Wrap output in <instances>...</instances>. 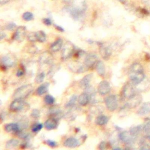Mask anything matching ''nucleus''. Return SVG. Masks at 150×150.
<instances>
[{"mask_svg":"<svg viewBox=\"0 0 150 150\" xmlns=\"http://www.w3.org/2000/svg\"><path fill=\"white\" fill-rule=\"evenodd\" d=\"M87 9L86 0H73L70 6L67 7V11L72 18L79 20L84 14Z\"/></svg>","mask_w":150,"mask_h":150,"instance_id":"f257e3e1","label":"nucleus"},{"mask_svg":"<svg viewBox=\"0 0 150 150\" xmlns=\"http://www.w3.org/2000/svg\"><path fill=\"white\" fill-rule=\"evenodd\" d=\"M145 77L142 66L138 63H133L129 69V78L132 84L137 86L143 81Z\"/></svg>","mask_w":150,"mask_h":150,"instance_id":"f03ea898","label":"nucleus"},{"mask_svg":"<svg viewBox=\"0 0 150 150\" xmlns=\"http://www.w3.org/2000/svg\"><path fill=\"white\" fill-rule=\"evenodd\" d=\"M33 87L31 84H25L18 87L13 93L14 99H23L28 97L33 91Z\"/></svg>","mask_w":150,"mask_h":150,"instance_id":"7ed1b4c3","label":"nucleus"},{"mask_svg":"<svg viewBox=\"0 0 150 150\" xmlns=\"http://www.w3.org/2000/svg\"><path fill=\"white\" fill-rule=\"evenodd\" d=\"M9 109L13 112H19L23 111L25 109H29L28 104L25 102L23 99L15 98L11 103L9 105Z\"/></svg>","mask_w":150,"mask_h":150,"instance_id":"20e7f679","label":"nucleus"},{"mask_svg":"<svg viewBox=\"0 0 150 150\" xmlns=\"http://www.w3.org/2000/svg\"><path fill=\"white\" fill-rule=\"evenodd\" d=\"M134 84L132 83H127L121 91V98L122 99H129L137 94Z\"/></svg>","mask_w":150,"mask_h":150,"instance_id":"39448f33","label":"nucleus"},{"mask_svg":"<svg viewBox=\"0 0 150 150\" xmlns=\"http://www.w3.org/2000/svg\"><path fill=\"white\" fill-rule=\"evenodd\" d=\"M118 138L128 146L132 145L137 139V138L133 137L129 131H121L118 134Z\"/></svg>","mask_w":150,"mask_h":150,"instance_id":"423d86ee","label":"nucleus"},{"mask_svg":"<svg viewBox=\"0 0 150 150\" xmlns=\"http://www.w3.org/2000/svg\"><path fill=\"white\" fill-rule=\"evenodd\" d=\"M105 104L107 108L110 111H115L118 107V98L116 95L112 94L105 98Z\"/></svg>","mask_w":150,"mask_h":150,"instance_id":"0eeeda50","label":"nucleus"},{"mask_svg":"<svg viewBox=\"0 0 150 150\" xmlns=\"http://www.w3.org/2000/svg\"><path fill=\"white\" fill-rule=\"evenodd\" d=\"M142 96L140 94H136L130 98L124 104L122 108H132L138 106L142 101Z\"/></svg>","mask_w":150,"mask_h":150,"instance_id":"6e6552de","label":"nucleus"},{"mask_svg":"<svg viewBox=\"0 0 150 150\" xmlns=\"http://www.w3.org/2000/svg\"><path fill=\"white\" fill-rule=\"evenodd\" d=\"M75 47H76L71 42H67L63 49L62 54V59L66 60L71 56L74 53Z\"/></svg>","mask_w":150,"mask_h":150,"instance_id":"1a4fd4ad","label":"nucleus"},{"mask_svg":"<svg viewBox=\"0 0 150 150\" xmlns=\"http://www.w3.org/2000/svg\"><path fill=\"white\" fill-rule=\"evenodd\" d=\"M98 61V57L94 53H89L86 55L84 58V64L88 68L90 69L96 65Z\"/></svg>","mask_w":150,"mask_h":150,"instance_id":"9d476101","label":"nucleus"},{"mask_svg":"<svg viewBox=\"0 0 150 150\" xmlns=\"http://www.w3.org/2000/svg\"><path fill=\"white\" fill-rule=\"evenodd\" d=\"M111 87L110 83L105 80L101 81L98 86V92L101 96H104L110 93Z\"/></svg>","mask_w":150,"mask_h":150,"instance_id":"9b49d317","label":"nucleus"},{"mask_svg":"<svg viewBox=\"0 0 150 150\" xmlns=\"http://www.w3.org/2000/svg\"><path fill=\"white\" fill-rule=\"evenodd\" d=\"M1 66L4 68L11 67L15 64V60L9 55H5L1 57Z\"/></svg>","mask_w":150,"mask_h":150,"instance_id":"f8f14e48","label":"nucleus"},{"mask_svg":"<svg viewBox=\"0 0 150 150\" xmlns=\"http://www.w3.org/2000/svg\"><path fill=\"white\" fill-rule=\"evenodd\" d=\"M26 35V28L23 26H21L18 27L14 35H13V39L18 42L22 41Z\"/></svg>","mask_w":150,"mask_h":150,"instance_id":"ddd939ff","label":"nucleus"},{"mask_svg":"<svg viewBox=\"0 0 150 150\" xmlns=\"http://www.w3.org/2000/svg\"><path fill=\"white\" fill-rule=\"evenodd\" d=\"M99 46H100V53L102 57L104 60H108L111 54V49L108 46H104L103 43H99Z\"/></svg>","mask_w":150,"mask_h":150,"instance_id":"4468645a","label":"nucleus"},{"mask_svg":"<svg viewBox=\"0 0 150 150\" xmlns=\"http://www.w3.org/2000/svg\"><path fill=\"white\" fill-rule=\"evenodd\" d=\"M139 149L142 150H150V135L144 136L139 141Z\"/></svg>","mask_w":150,"mask_h":150,"instance_id":"2eb2a0df","label":"nucleus"},{"mask_svg":"<svg viewBox=\"0 0 150 150\" xmlns=\"http://www.w3.org/2000/svg\"><path fill=\"white\" fill-rule=\"evenodd\" d=\"M4 129L7 132H18L19 131L21 130V128L18 123L11 122V123L6 124L4 127Z\"/></svg>","mask_w":150,"mask_h":150,"instance_id":"dca6fc26","label":"nucleus"},{"mask_svg":"<svg viewBox=\"0 0 150 150\" xmlns=\"http://www.w3.org/2000/svg\"><path fill=\"white\" fill-rule=\"evenodd\" d=\"M79 145V141L73 137L67 138L63 142V145L67 148H75Z\"/></svg>","mask_w":150,"mask_h":150,"instance_id":"f3484780","label":"nucleus"},{"mask_svg":"<svg viewBox=\"0 0 150 150\" xmlns=\"http://www.w3.org/2000/svg\"><path fill=\"white\" fill-rule=\"evenodd\" d=\"M91 99V98L90 94L86 91L84 93H82L78 98L79 103L82 106H85L87 105Z\"/></svg>","mask_w":150,"mask_h":150,"instance_id":"a211bd4d","label":"nucleus"},{"mask_svg":"<svg viewBox=\"0 0 150 150\" xmlns=\"http://www.w3.org/2000/svg\"><path fill=\"white\" fill-rule=\"evenodd\" d=\"M45 127L47 130H52L56 128L57 126V119L51 117L47 119L45 122Z\"/></svg>","mask_w":150,"mask_h":150,"instance_id":"6ab92c4d","label":"nucleus"},{"mask_svg":"<svg viewBox=\"0 0 150 150\" xmlns=\"http://www.w3.org/2000/svg\"><path fill=\"white\" fill-rule=\"evenodd\" d=\"M150 113V102L144 103L137 111L139 115H145Z\"/></svg>","mask_w":150,"mask_h":150,"instance_id":"aec40b11","label":"nucleus"},{"mask_svg":"<svg viewBox=\"0 0 150 150\" xmlns=\"http://www.w3.org/2000/svg\"><path fill=\"white\" fill-rule=\"evenodd\" d=\"M92 77H93V74L90 73V74H86L80 80V86L84 89L87 88L88 87L90 86V82L91 81Z\"/></svg>","mask_w":150,"mask_h":150,"instance_id":"412c9836","label":"nucleus"},{"mask_svg":"<svg viewBox=\"0 0 150 150\" xmlns=\"http://www.w3.org/2000/svg\"><path fill=\"white\" fill-rule=\"evenodd\" d=\"M95 66L97 73L101 77L104 76L105 73V68L104 63L101 60H98Z\"/></svg>","mask_w":150,"mask_h":150,"instance_id":"4be33fe9","label":"nucleus"},{"mask_svg":"<svg viewBox=\"0 0 150 150\" xmlns=\"http://www.w3.org/2000/svg\"><path fill=\"white\" fill-rule=\"evenodd\" d=\"M110 118L104 115H98L95 120V123L98 125H104L108 123Z\"/></svg>","mask_w":150,"mask_h":150,"instance_id":"5701e85b","label":"nucleus"},{"mask_svg":"<svg viewBox=\"0 0 150 150\" xmlns=\"http://www.w3.org/2000/svg\"><path fill=\"white\" fill-rule=\"evenodd\" d=\"M62 46L63 40L62 39H58L52 44L50 46V49L53 52H56L61 49Z\"/></svg>","mask_w":150,"mask_h":150,"instance_id":"b1692460","label":"nucleus"},{"mask_svg":"<svg viewBox=\"0 0 150 150\" xmlns=\"http://www.w3.org/2000/svg\"><path fill=\"white\" fill-rule=\"evenodd\" d=\"M49 86V83H45L40 86H39L36 90V93L39 96H42L45 93H46L47 90Z\"/></svg>","mask_w":150,"mask_h":150,"instance_id":"393cba45","label":"nucleus"},{"mask_svg":"<svg viewBox=\"0 0 150 150\" xmlns=\"http://www.w3.org/2000/svg\"><path fill=\"white\" fill-rule=\"evenodd\" d=\"M141 131L142 130V125H137L135 127H133L132 128H131L130 130L129 131L131 133V134L137 138V137H138V135H139V134L141 133Z\"/></svg>","mask_w":150,"mask_h":150,"instance_id":"a878e982","label":"nucleus"},{"mask_svg":"<svg viewBox=\"0 0 150 150\" xmlns=\"http://www.w3.org/2000/svg\"><path fill=\"white\" fill-rule=\"evenodd\" d=\"M35 37L36 41L42 43L44 42L46 39V35L45 33L42 30H39L35 32Z\"/></svg>","mask_w":150,"mask_h":150,"instance_id":"bb28decb","label":"nucleus"},{"mask_svg":"<svg viewBox=\"0 0 150 150\" xmlns=\"http://www.w3.org/2000/svg\"><path fill=\"white\" fill-rule=\"evenodd\" d=\"M49 112L51 115L55 117L54 118L56 119H57L58 117L60 118L63 115V112H62V111L59 108L56 107L55 106L51 107V108L49 110Z\"/></svg>","mask_w":150,"mask_h":150,"instance_id":"cd10ccee","label":"nucleus"},{"mask_svg":"<svg viewBox=\"0 0 150 150\" xmlns=\"http://www.w3.org/2000/svg\"><path fill=\"white\" fill-rule=\"evenodd\" d=\"M19 144V141L17 139H11L6 143V148L13 149L18 146Z\"/></svg>","mask_w":150,"mask_h":150,"instance_id":"c85d7f7f","label":"nucleus"},{"mask_svg":"<svg viewBox=\"0 0 150 150\" xmlns=\"http://www.w3.org/2000/svg\"><path fill=\"white\" fill-rule=\"evenodd\" d=\"M77 99H78V97H77V95L74 94V95L71 96V97L70 98V99L68 101V102L66 104L65 107L66 108H73L75 105L76 103Z\"/></svg>","mask_w":150,"mask_h":150,"instance_id":"c756f323","label":"nucleus"},{"mask_svg":"<svg viewBox=\"0 0 150 150\" xmlns=\"http://www.w3.org/2000/svg\"><path fill=\"white\" fill-rule=\"evenodd\" d=\"M142 130L147 134H150V118L147 117L145 119L144 123L142 125Z\"/></svg>","mask_w":150,"mask_h":150,"instance_id":"7c9ffc66","label":"nucleus"},{"mask_svg":"<svg viewBox=\"0 0 150 150\" xmlns=\"http://www.w3.org/2000/svg\"><path fill=\"white\" fill-rule=\"evenodd\" d=\"M44 101L47 105H52L54 103L55 99L52 96L47 94L44 97Z\"/></svg>","mask_w":150,"mask_h":150,"instance_id":"2f4dec72","label":"nucleus"},{"mask_svg":"<svg viewBox=\"0 0 150 150\" xmlns=\"http://www.w3.org/2000/svg\"><path fill=\"white\" fill-rule=\"evenodd\" d=\"M43 124L40 122H36L34 124L32 127V131L33 132H38L43 128Z\"/></svg>","mask_w":150,"mask_h":150,"instance_id":"473e14b6","label":"nucleus"},{"mask_svg":"<svg viewBox=\"0 0 150 150\" xmlns=\"http://www.w3.org/2000/svg\"><path fill=\"white\" fill-rule=\"evenodd\" d=\"M22 18L26 21H30L33 19V15L30 12H26L23 14Z\"/></svg>","mask_w":150,"mask_h":150,"instance_id":"72a5a7b5","label":"nucleus"},{"mask_svg":"<svg viewBox=\"0 0 150 150\" xmlns=\"http://www.w3.org/2000/svg\"><path fill=\"white\" fill-rule=\"evenodd\" d=\"M45 77V74L44 72H42L39 73L35 78V82L36 83H41L43 81Z\"/></svg>","mask_w":150,"mask_h":150,"instance_id":"f704fd0d","label":"nucleus"},{"mask_svg":"<svg viewBox=\"0 0 150 150\" xmlns=\"http://www.w3.org/2000/svg\"><path fill=\"white\" fill-rule=\"evenodd\" d=\"M17 133H18V137H19L20 138H22V139H28V138L30 137L29 134L28 133V132H25V131H22V130H21V131H19L18 132H17Z\"/></svg>","mask_w":150,"mask_h":150,"instance_id":"c9c22d12","label":"nucleus"},{"mask_svg":"<svg viewBox=\"0 0 150 150\" xmlns=\"http://www.w3.org/2000/svg\"><path fill=\"white\" fill-rule=\"evenodd\" d=\"M40 111L38 109H33L32 111V112L30 114V116L33 118H35V119H37V118H39L40 117Z\"/></svg>","mask_w":150,"mask_h":150,"instance_id":"e433bc0d","label":"nucleus"},{"mask_svg":"<svg viewBox=\"0 0 150 150\" xmlns=\"http://www.w3.org/2000/svg\"><path fill=\"white\" fill-rule=\"evenodd\" d=\"M46 144L50 147L52 148H54L56 146H57V143L53 141V140H51V139H47L46 140Z\"/></svg>","mask_w":150,"mask_h":150,"instance_id":"4c0bfd02","label":"nucleus"},{"mask_svg":"<svg viewBox=\"0 0 150 150\" xmlns=\"http://www.w3.org/2000/svg\"><path fill=\"white\" fill-rule=\"evenodd\" d=\"M16 27V24L13 22L9 23L6 25V29L8 30H13Z\"/></svg>","mask_w":150,"mask_h":150,"instance_id":"58836bf2","label":"nucleus"},{"mask_svg":"<svg viewBox=\"0 0 150 150\" xmlns=\"http://www.w3.org/2000/svg\"><path fill=\"white\" fill-rule=\"evenodd\" d=\"M107 144L105 141H101L98 145V148L101 150L105 149H107Z\"/></svg>","mask_w":150,"mask_h":150,"instance_id":"ea45409f","label":"nucleus"},{"mask_svg":"<svg viewBox=\"0 0 150 150\" xmlns=\"http://www.w3.org/2000/svg\"><path fill=\"white\" fill-rule=\"evenodd\" d=\"M24 74V70L22 69H19L17 71H16V75L17 77H22V76H23Z\"/></svg>","mask_w":150,"mask_h":150,"instance_id":"a19ab883","label":"nucleus"},{"mask_svg":"<svg viewBox=\"0 0 150 150\" xmlns=\"http://www.w3.org/2000/svg\"><path fill=\"white\" fill-rule=\"evenodd\" d=\"M43 22L45 23V25H46L47 26L51 25L52 23V22L51 19H49V18H44L43 20Z\"/></svg>","mask_w":150,"mask_h":150,"instance_id":"79ce46f5","label":"nucleus"},{"mask_svg":"<svg viewBox=\"0 0 150 150\" xmlns=\"http://www.w3.org/2000/svg\"><path fill=\"white\" fill-rule=\"evenodd\" d=\"M54 26H55V28H56V29H57L59 31H60V32H63L64 31V29H63L62 27L60 26H58V25H54Z\"/></svg>","mask_w":150,"mask_h":150,"instance_id":"37998d69","label":"nucleus"},{"mask_svg":"<svg viewBox=\"0 0 150 150\" xmlns=\"http://www.w3.org/2000/svg\"><path fill=\"white\" fill-rule=\"evenodd\" d=\"M9 1V0H0V3H1V5H4Z\"/></svg>","mask_w":150,"mask_h":150,"instance_id":"c03bdc74","label":"nucleus"},{"mask_svg":"<svg viewBox=\"0 0 150 150\" xmlns=\"http://www.w3.org/2000/svg\"><path fill=\"white\" fill-rule=\"evenodd\" d=\"M5 36H6V35L5 34V33L1 32V40H2V39H4Z\"/></svg>","mask_w":150,"mask_h":150,"instance_id":"a18cd8bd","label":"nucleus"},{"mask_svg":"<svg viewBox=\"0 0 150 150\" xmlns=\"http://www.w3.org/2000/svg\"><path fill=\"white\" fill-rule=\"evenodd\" d=\"M113 149H121V148H120V147H114V148H113Z\"/></svg>","mask_w":150,"mask_h":150,"instance_id":"49530a36","label":"nucleus"},{"mask_svg":"<svg viewBox=\"0 0 150 150\" xmlns=\"http://www.w3.org/2000/svg\"><path fill=\"white\" fill-rule=\"evenodd\" d=\"M118 1L121 2H122V3H124L126 1V0H118Z\"/></svg>","mask_w":150,"mask_h":150,"instance_id":"de8ad7c7","label":"nucleus"}]
</instances>
